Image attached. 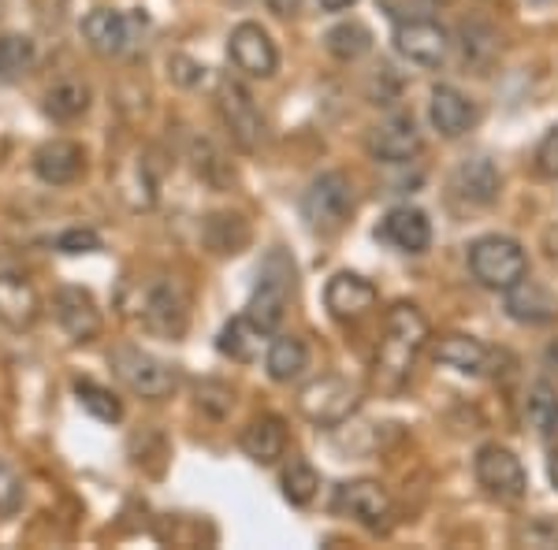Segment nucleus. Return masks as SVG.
I'll list each match as a JSON object with an SVG mask.
<instances>
[{"instance_id":"nucleus-1","label":"nucleus","mask_w":558,"mask_h":550,"mask_svg":"<svg viewBox=\"0 0 558 550\" xmlns=\"http://www.w3.org/2000/svg\"><path fill=\"white\" fill-rule=\"evenodd\" d=\"M428 342V320L417 305H395L384 320V346L376 357V372L387 387H399L410 376L413 360Z\"/></svg>"},{"instance_id":"nucleus-2","label":"nucleus","mask_w":558,"mask_h":550,"mask_svg":"<svg viewBox=\"0 0 558 550\" xmlns=\"http://www.w3.org/2000/svg\"><path fill=\"white\" fill-rule=\"evenodd\" d=\"M291 291H294V260L283 254V249H272L265 257L257 272V286L250 294V305H246V317L265 328L268 335L279 331V323L287 317V302H291Z\"/></svg>"},{"instance_id":"nucleus-3","label":"nucleus","mask_w":558,"mask_h":550,"mask_svg":"<svg viewBox=\"0 0 558 550\" xmlns=\"http://www.w3.org/2000/svg\"><path fill=\"white\" fill-rule=\"evenodd\" d=\"M302 216L317 234H336L347 228V220L354 216V186L343 171H324L313 179L310 191L302 194Z\"/></svg>"},{"instance_id":"nucleus-4","label":"nucleus","mask_w":558,"mask_h":550,"mask_svg":"<svg viewBox=\"0 0 558 550\" xmlns=\"http://www.w3.org/2000/svg\"><path fill=\"white\" fill-rule=\"evenodd\" d=\"M470 272L481 286L488 291H502L518 286L529 276V257L514 239H502V234H488V239L473 242L470 249Z\"/></svg>"},{"instance_id":"nucleus-5","label":"nucleus","mask_w":558,"mask_h":550,"mask_svg":"<svg viewBox=\"0 0 558 550\" xmlns=\"http://www.w3.org/2000/svg\"><path fill=\"white\" fill-rule=\"evenodd\" d=\"M108 365H112L116 380L128 387L131 394H138V399H149V402H160L168 399V394L175 391V368L168 365V360L153 357L149 350L142 346H116L112 357H108Z\"/></svg>"},{"instance_id":"nucleus-6","label":"nucleus","mask_w":558,"mask_h":550,"mask_svg":"<svg viewBox=\"0 0 558 550\" xmlns=\"http://www.w3.org/2000/svg\"><path fill=\"white\" fill-rule=\"evenodd\" d=\"M362 402V387L347 376H320V380L305 383L299 394V410L305 420H313L317 428H336Z\"/></svg>"},{"instance_id":"nucleus-7","label":"nucleus","mask_w":558,"mask_h":550,"mask_svg":"<svg viewBox=\"0 0 558 550\" xmlns=\"http://www.w3.org/2000/svg\"><path fill=\"white\" fill-rule=\"evenodd\" d=\"M149 20L142 12H120V8H94L83 20V38L97 57H123L138 45V34H146Z\"/></svg>"},{"instance_id":"nucleus-8","label":"nucleus","mask_w":558,"mask_h":550,"mask_svg":"<svg viewBox=\"0 0 558 550\" xmlns=\"http://www.w3.org/2000/svg\"><path fill=\"white\" fill-rule=\"evenodd\" d=\"M216 108H220L223 127H228V134L242 149L246 152L260 149V142H265V120H260V108L254 105V94L239 78L231 75L220 78V86H216Z\"/></svg>"},{"instance_id":"nucleus-9","label":"nucleus","mask_w":558,"mask_h":550,"mask_svg":"<svg viewBox=\"0 0 558 550\" xmlns=\"http://www.w3.org/2000/svg\"><path fill=\"white\" fill-rule=\"evenodd\" d=\"M138 317L149 331H157V335L179 339L186 331V317H191L186 291L175 283V279H153V283L142 286Z\"/></svg>"},{"instance_id":"nucleus-10","label":"nucleus","mask_w":558,"mask_h":550,"mask_svg":"<svg viewBox=\"0 0 558 550\" xmlns=\"http://www.w3.org/2000/svg\"><path fill=\"white\" fill-rule=\"evenodd\" d=\"M395 49L417 68H444L451 57V38L432 20H399L395 23Z\"/></svg>"},{"instance_id":"nucleus-11","label":"nucleus","mask_w":558,"mask_h":550,"mask_svg":"<svg viewBox=\"0 0 558 550\" xmlns=\"http://www.w3.org/2000/svg\"><path fill=\"white\" fill-rule=\"evenodd\" d=\"M228 57L239 71H246L250 78H272L279 68L276 41L268 38L265 26L257 23H239L228 38Z\"/></svg>"},{"instance_id":"nucleus-12","label":"nucleus","mask_w":558,"mask_h":550,"mask_svg":"<svg viewBox=\"0 0 558 550\" xmlns=\"http://www.w3.org/2000/svg\"><path fill=\"white\" fill-rule=\"evenodd\" d=\"M476 484L502 502H518L525 494V468L507 447H484L476 454Z\"/></svg>"},{"instance_id":"nucleus-13","label":"nucleus","mask_w":558,"mask_h":550,"mask_svg":"<svg viewBox=\"0 0 558 550\" xmlns=\"http://www.w3.org/2000/svg\"><path fill=\"white\" fill-rule=\"evenodd\" d=\"M52 313H57V323L71 342H94L101 335V309L83 286H60L52 294Z\"/></svg>"},{"instance_id":"nucleus-14","label":"nucleus","mask_w":558,"mask_h":550,"mask_svg":"<svg viewBox=\"0 0 558 550\" xmlns=\"http://www.w3.org/2000/svg\"><path fill=\"white\" fill-rule=\"evenodd\" d=\"M421 149H425V138H421L413 115H391L368 134V152L380 164H410Z\"/></svg>"},{"instance_id":"nucleus-15","label":"nucleus","mask_w":558,"mask_h":550,"mask_svg":"<svg viewBox=\"0 0 558 550\" xmlns=\"http://www.w3.org/2000/svg\"><path fill=\"white\" fill-rule=\"evenodd\" d=\"M34 171L49 186H71L86 175V149L78 142L52 138L34 152Z\"/></svg>"},{"instance_id":"nucleus-16","label":"nucleus","mask_w":558,"mask_h":550,"mask_svg":"<svg viewBox=\"0 0 558 550\" xmlns=\"http://www.w3.org/2000/svg\"><path fill=\"white\" fill-rule=\"evenodd\" d=\"M336 506L347 513V517H354L357 525L365 528H384L387 517H391V499H387V491L380 484L373 480H354V484H343L336 494Z\"/></svg>"},{"instance_id":"nucleus-17","label":"nucleus","mask_w":558,"mask_h":550,"mask_svg":"<svg viewBox=\"0 0 558 550\" xmlns=\"http://www.w3.org/2000/svg\"><path fill=\"white\" fill-rule=\"evenodd\" d=\"M376 234H380L387 246L399 249V254H425L428 242H432V223L421 209L399 205V209H391L384 216Z\"/></svg>"},{"instance_id":"nucleus-18","label":"nucleus","mask_w":558,"mask_h":550,"mask_svg":"<svg viewBox=\"0 0 558 550\" xmlns=\"http://www.w3.org/2000/svg\"><path fill=\"white\" fill-rule=\"evenodd\" d=\"M324 305H328V313L339 320H362L376 305V286L354 272H339L324 286Z\"/></svg>"},{"instance_id":"nucleus-19","label":"nucleus","mask_w":558,"mask_h":550,"mask_svg":"<svg viewBox=\"0 0 558 550\" xmlns=\"http://www.w3.org/2000/svg\"><path fill=\"white\" fill-rule=\"evenodd\" d=\"M428 120L444 138H462L476 123V105L458 86H436L428 101Z\"/></svg>"},{"instance_id":"nucleus-20","label":"nucleus","mask_w":558,"mask_h":550,"mask_svg":"<svg viewBox=\"0 0 558 550\" xmlns=\"http://www.w3.org/2000/svg\"><path fill=\"white\" fill-rule=\"evenodd\" d=\"M451 191L462 197L465 205L484 209V205H492L495 197H499L502 175H499V168H495L488 157H473V160H462V164L454 168Z\"/></svg>"},{"instance_id":"nucleus-21","label":"nucleus","mask_w":558,"mask_h":550,"mask_svg":"<svg viewBox=\"0 0 558 550\" xmlns=\"http://www.w3.org/2000/svg\"><path fill=\"white\" fill-rule=\"evenodd\" d=\"M41 317V297L31 279L23 276H0V323L12 331L34 328Z\"/></svg>"},{"instance_id":"nucleus-22","label":"nucleus","mask_w":558,"mask_h":550,"mask_svg":"<svg viewBox=\"0 0 558 550\" xmlns=\"http://www.w3.org/2000/svg\"><path fill=\"white\" fill-rule=\"evenodd\" d=\"M507 313L518 323H551L558 317V302L547 286H539L525 276L518 286L507 291Z\"/></svg>"},{"instance_id":"nucleus-23","label":"nucleus","mask_w":558,"mask_h":550,"mask_svg":"<svg viewBox=\"0 0 558 550\" xmlns=\"http://www.w3.org/2000/svg\"><path fill=\"white\" fill-rule=\"evenodd\" d=\"M265 346H268V331L257 328V323L250 320L246 313L223 323L220 339H216V350H220L223 357L239 360V365H254Z\"/></svg>"},{"instance_id":"nucleus-24","label":"nucleus","mask_w":558,"mask_h":550,"mask_svg":"<svg viewBox=\"0 0 558 550\" xmlns=\"http://www.w3.org/2000/svg\"><path fill=\"white\" fill-rule=\"evenodd\" d=\"M432 357H436V365H447L454 368V372L462 376H481L488 372V346H484L481 339H470V335H447L436 342V350H432Z\"/></svg>"},{"instance_id":"nucleus-25","label":"nucleus","mask_w":558,"mask_h":550,"mask_svg":"<svg viewBox=\"0 0 558 550\" xmlns=\"http://www.w3.org/2000/svg\"><path fill=\"white\" fill-rule=\"evenodd\" d=\"M242 450L246 457H254L257 465H276L287 454V428L279 417H257L250 420V428L242 431Z\"/></svg>"},{"instance_id":"nucleus-26","label":"nucleus","mask_w":558,"mask_h":550,"mask_svg":"<svg viewBox=\"0 0 558 550\" xmlns=\"http://www.w3.org/2000/svg\"><path fill=\"white\" fill-rule=\"evenodd\" d=\"M265 368L276 383H294L310 368V346L299 335H279L268 342Z\"/></svg>"},{"instance_id":"nucleus-27","label":"nucleus","mask_w":558,"mask_h":550,"mask_svg":"<svg viewBox=\"0 0 558 550\" xmlns=\"http://www.w3.org/2000/svg\"><path fill=\"white\" fill-rule=\"evenodd\" d=\"M45 115H52L57 123H71L78 120V115H86L89 108V86L83 78H64V83H57L45 94Z\"/></svg>"},{"instance_id":"nucleus-28","label":"nucleus","mask_w":558,"mask_h":550,"mask_svg":"<svg viewBox=\"0 0 558 550\" xmlns=\"http://www.w3.org/2000/svg\"><path fill=\"white\" fill-rule=\"evenodd\" d=\"M324 45H328V52L336 60H343V64H354V60H362L365 52L373 49V30H368L365 23L350 20V23L331 26V30L324 34Z\"/></svg>"},{"instance_id":"nucleus-29","label":"nucleus","mask_w":558,"mask_h":550,"mask_svg":"<svg viewBox=\"0 0 558 550\" xmlns=\"http://www.w3.org/2000/svg\"><path fill=\"white\" fill-rule=\"evenodd\" d=\"M34 64H38V45L26 34H4L0 38V78L12 83V78L26 75Z\"/></svg>"},{"instance_id":"nucleus-30","label":"nucleus","mask_w":558,"mask_h":550,"mask_svg":"<svg viewBox=\"0 0 558 550\" xmlns=\"http://www.w3.org/2000/svg\"><path fill=\"white\" fill-rule=\"evenodd\" d=\"M525 417L539 436H558V391L551 383H533L525 402Z\"/></svg>"},{"instance_id":"nucleus-31","label":"nucleus","mask_w":558,"mask_h":550,"mask_svg":"<svg viewBox=\"0 0 558 550\" xmlns=\"http://www.w3.org/2000/svg\"><path fill=\"white\" fill-rule=\"evenodd\" d=\"M75 399H78V405L89 413V417H97L101 424H116L123 417V405H120V399H116L108 387H101V383H94V380H78L75 383Z\"/></svg>"},{"instance_id":"nucleus-32","label":"nucleus","mask_w":558,"mask_h":550,"mask_svg":"<svg viewBox=\"0 0 558 550\" xmlns=\"http://www.w3.org/2000/svg\"><path fill=\"white\" fill-rule=\"evenodd\" d=\"M320 491V473L310 462H291L283 473V499L291 506H310Z\"/></svg>"},{"instance_id":"nucleus-33","label":"nucleus","mask_w":558,"mask_h":550,"mask_svg":"<svg viewBox=\"0 0 558 550\" xmlns=\"http://www.w3.org/2000/svg\"><path fill=\"white\" fill-rule=\"evenodd\" d=\"M462 52H465V64L488 68L495 60V52H499V38H495V30L484 23H462Z\"/></svg>"},{"instance_id":"nucleus-34","label":"nucleus","mask_w":558,"mask_h":550,"mask_svg":"<svg viewBox=\"0 0 558 550\" xmlns=\"http://www.w3.org/2000/svg\"><path fill=\"white\" fill-rule=\"evenodd\" d=\"M26 499V484L8 462H0V517H15L23 510Z\"/></svg>"},{"instance_id":"nucleus-35","label":"nucleus","mask_w":558,"mask_h":550,"mask_svg":"<svg viewBox=\"0 0 558 550\" xmlns=\"http://www.w3.org/2000/svg\"><path fill=\"white\" fill-rule=\"evenodd\" d=\"M57 249L60 254H71V257L97 254V249H101V239H97V231H89V228H71L57 239Z\"/></svg>"},{"instance_id":"nucleus-36","label":"nucleus","mask_w":558,"mask_h":550,"mask_svg":"<svg viewBox=\"0 0 558 550\" xmlns=\"http://www.w3.org/2000/svg\"><path fill=\"white\" fill-rule=\"evenodd\" d=\"M536 168H539V175L558 179V127L547 131V134H544V142H539V149H536Z\"/></svg>"},{"instance_id":"nucleus-37","label":"nucleus","mask_w":558,"mask_h":550,"mask_svg":"<svg viewBox=\"0 0 558 550\" xmlns=\"http://www.w3.org/2000/svg\"><path fill=\"white\" fill-rule=\"evenodd\" d=\"M172 75H175L183 86H197V83L205 78V68H202V64H194V60H186V57H172Z\"/></svg>"},{"instance_id":"nucleus-38","label":"nucleus","mask_w":558,"mask_h":550,"mask_svg":"<svg viewBox=\"0 0 558 550\" xmlns=\"http://www.w3.org/2000/svg\"><path fill=\"white\" fill-rule=\"evenodd\" d=\"M265 8L279 15V20H291V15L302 12V0H265Z\"/></svg>"},{"instance_id":"nucleus-39","label":"nucleus","mask_w":558,"mask_h":550,"mask_svg":"<svg viewBox=\"0 0 558 550\" xmlns=\"http://www.w3.org/2000/svg\"><path fill=\"white\" fill-rule=\"evenodd\" d=\"M357 0H320L324 12H347V8H354Z\"/></svg>"},{"instance_id":"nucleus-40","label":"nucleus","mask_w":558,"mask_h":550,"mask_svg":"<svg viewBox=\"0 0 558 550\" xmlns=\"http://www.w3.org/2000/svg\"><path fill=\"white\" fill-rule=\"evenodd\" d=\"M547 476H551V487L558 491V447L551 450V454H547Z\"/></svg>"},{"instance_id":"nucleus-41","label":"nucleus","mask_w":558,"mask_h":550,"mask_svg":"<svg viewBox=\"0 0 558 550\" xmlns=\"http://www.w3.org/2000/svg\"><path fill=\"white\" fill-rule=\"evenodd\" d=\"M536 4H544V0H536Z\"/></svg>"}]
</instances>
